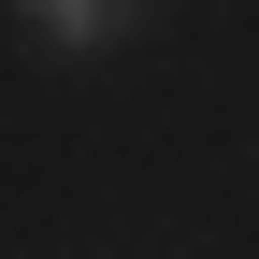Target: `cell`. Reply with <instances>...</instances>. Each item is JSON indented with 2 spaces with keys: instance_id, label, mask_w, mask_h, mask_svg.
Here are the masks:
<instances>
[{
  "instance_id": "obj_1",
  "label": "cell",
  "mask_w": 259,
  "mask_h": 259,
  "mask_svg": "<svg viewBox=\"0 0 259 259\" xmlns=\"http://www.w3.org/2000/svg\"><path fill=\"white\" fill-rule=\"evenodd\" d=\"M29 29H44L58 58H101V44H130V29H144V0H15Z\"/></svg>"
}]
</instances>
